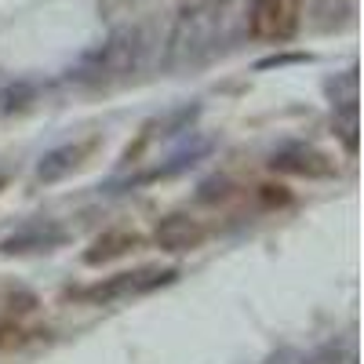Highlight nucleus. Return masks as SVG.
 Listing matches in <instances>:
<instances>
[{
  "mask_svg": "<svg viewBox=\"0 0 364 364\" xmlns=\"http://www.w3.org/2000/svg\"><path fill=\"white\" fill-rule=\"evenodd\" d=\"M204 149H208L204 142H200L197 149H182V154H175V157H171L168 164L154 168V171H149L146 178H171V175H178V171H186V168H193V164H197V157L204 154Z\"/></svg>",
  "mask_w": 364,
  "mask_h": 364,
  "instance_id": "ddd939ff",
  "label": "nucleus"
},
{
  "mask_svg": "<svg viewBox=\"0 0 364 364\" xmlns=\"http://www.w3.org/2000/svg\"><path fill=\"white\" fill-rule=\"evenodd\" d=\"M336 135L343 139L346 154H357V106H339L336 109Z\"/></svg>",
  "mask_w": 364,
  "mask_h": 364,
  "instance_id": "4468645a",
  "label": "nucleus"
},
{
  "mask_svg": "<svg viewBox=\"0 0 364 364\" xmlns=\"http://www.w3.org/2000/svg\"><path fill=\"white\" fill-rule=\"evenodd\" d=\"M37 95H41V91H37L33 80H11V84H4V87H0V117H18L26 109H33Z\"/></svg>",
  "mask_w": 364,
  "mask_h": 364,
  "instance_id": "9d476101",
  "label": "nucleus"
},
{
  "mask_svg": "<svg viewBox=\"0 0 364 364\" xmlns=\"http://www.w3.org/2000/svg\"><path fill=\"white\" fill-rule=\"evenodd\" d=\"M178 281V269L171 266H142V269H124V273H113L106 281H95L91 288L80 291L84 302H95V306H106V302H120V299H139L149 295L157 288H168Z\"/></svg>",
  "mask_w": 364,
  "mask_h": 364,
  "instance_id": "7ed1b4c3",
  "label": "nucleus"
},
{
  "mask_svg": "<svg viewBox=\"0 0 364 364\" xmlns=\"http://www.w3.org/2000/svg\"><path fill=\"white\" fill-rule=\"evenodd\" d=\"M226 4L230 0H190V4H182L168 37V51H164L168 70H193L219 51Z\"/></svg>",
  "mask_w": 364,
  "mask_h": 364,
  "instance_id": "f257e3e1",
  "label": "nucleus"
},
{
  "mask_svg": "<svg viewBox=\"0 0 364 364\" xmlns=\"http://www.w3.org/2000/svg\"><path fill=\"white\" fill-rule=\"evenodd\" d=\"M233 193H237V186H233L230 175H211V178H204L200 186H197V200L200 204H223Z\"/></svg>",
  "mask_w": 364,
  "mask_h": 364,
  "instance_id": "9b49d317",
  "label": "nucleus"
},
{
  "mask_svg": "<svg viewBox=\"0 0 364 364\" xmlns=\"http://www.w3.org/2000/svg\"><path fill=\"white\" fill-rule=\"evenodd\" d=\"M197 113H200V106H186V109H178V113H171L168 120H161V139H168V135H178V132H186L190 124H193V120H197Z\"/></svg>",
  "mask_w": 364,
  "mask_h": 364,
  "instance_id": "2eb2a0df",
  "label": "nucleus"
},
{
  "mask_svg": "<svg viewBox=\"0 0 364 364\" xmlns=\"http://www.w3.org/2000/svg\"><path fill=\"white\" fill-rule=\"evenodd\" d=\"M99 149V139H77V142H66V146H55L37 161V182H63L70 178L73 171H80L91 154Z\"/></svg>",
  "mask_w": 364,
  "mask_h": 364,
  "instance_id": "0eeeda50",
  "label": "nucleus"
},
{
  "mask_svg": "<svg viewBox=\"0 0 364 364\" xmlns=\"http://www.w3.org/2000/svg\"><path fill=\"white\" fill-rule=\"evenodd\" d=\"M328 95H331V106H357V70H346L343 77L328 80Z\"/></svg>",
  "mask_w": 364,
  "mask_h": 364,
  "instance_id": "f8f14e48",
  "label": "nucleus"
},
{
  "mask_svg": "<svg viewBox=\"0 0 364 364\" xmlns=\"http://www.w3.org/2000/svg\"><path fill=\"white\" fill-rule=\"evenodd\" d=\"M139 245H142V233H135V230H106L102 237L91 240V248L84 252V262L102 266V262H113V259H124Z\"/></svg>",
  "mask_w": 364,
  "mask_h": 364,
  "instance_id": "1a4fd4ad",
  "label": "nucleus"
},
{
  "mask_svg": "<svg viewBox=\"0 0 364 364\" xmlns=\"http://www.w3.org/2000/svg\"><path fill=\"white\" fill-rule=\"evenodd\" d=\"M70 240V230L58 219H29L22 226H15L4 240H0V255L8 259H22V255H44L55 252Z\"/></svg>",
  "mask_w": 364,
  "mask_h": 364,
  "instance_id": "20e7f679",
  "label": "nucleus"
},
{
  "mask_svg": "<svg viewBox=\"0 0 364 364\" xmlns=\"http://www.w3.org/2000/svg\"><path fill=\"white\" fill-rule=\"evenodd\" d=\"M204 237H208L204 223L186 215V211H171L154 226V240L161 252H193L204 245Z\"/></svg>",
  "mask_w": 364,
  "mask_h": 364,
  "instance_id": "6e6552de",
  "label": "nucleus"
},
{
  "mask_svg": "<svg viewBox=\"0 0 364 364\" xmlns=\"http://www.w3.org/2000/svg\"><path fill=\"white\" fill-rule=\"evenodd\" d=\"M266 364H310V360L299 357V353H281V357H273V360H266Z\"/></svg>",
  "mask_w": 364,
  "mask_h": 364,
  "instance_id": "dca6fc26",
  "label": "nucleus"
},
{
  "mask_svg": "<svg viewBox=\"0 0 364 364\" xmlns=\"http://www.w3.org/2000/svg\"><path fill=\"white\" fill-rule=\"evenodd\" d=\"M248 29L259 41H288L299 29V0H252Z\"/></svg>",
  "mask_w": 364,
  "mask_h": 364,
  "instance_id": "423d86ee",
  "label": "nucleus"
},
{
  "mask_svg": "<svg viewBox=\"0 0 364 364\" xmlns=\"http://www.w3.org/2000/svg\"><path fill=\"white\" fill-rule=\"evenodd\" d=\"M269 171L295 175V178H328L336 175V164L314 142H284L269 154Z\"/></svg>",
  "mask_w": 364,
  "mask_h": 364,
  "instance_id": "39448f33",
  "label": "nucleus"
},
{
  "mask_svg": "<svg viewBox=\"0 0 364 364\" xmlns=\"http://www.w3.org/2000/svg\"><path fill=\"white\" fill-rule=\"evenodd\" d=\"M146 55V37L139 26H117L95 48H87L77 63L66 70V80L77 87H109L128 80Z\"/></svg>",
  "mask_w": 364,
  "mask_h": 364,
  "instance_id": "f03ea898",
  "label": "nucleus"
},
{
  "mask_svg": "<svg viewBox=\"0 0 364 364\" xmlns=\"http://www.w3.org/2000/svg\"><path fill=\"white\" fill-rule=\"evenodd\" d=\"M4 186H8V175H4V171H0V190H4Z\"/></svg>",
  "mask_w": 364,
  "mask_h": 364,
  "instance_id": "f3484780",
  "label": "nucleus"
}]
</instances>
